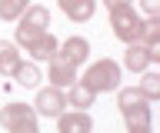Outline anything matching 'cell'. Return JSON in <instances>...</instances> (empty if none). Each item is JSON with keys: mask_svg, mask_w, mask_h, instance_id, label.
Segmentation results:
<instances>
[{"mask_svg": "<svg viewBox=\"0 0 160 133\" xmlns=\"http://www.w3.org/2000/svg\"><path fill=\"white\" fill-rule=\"evenodd\" d=\"M120 67L117 60H97L93 67H87V73L83 77H77L87 90H93V93H107V90H120Z\"/></svg>", "mask_w": 160, "mask_h": 133, "instance_id": "1", "label": "cell"}, {"mask_svg": "<svg viewBox=\"0 0 160 133\" xmlns=\"http://www.w3.org/2000/svg\"><path fill=\"white\" fill-rule=\"evenodd\" d=\"M0 126L7 133H40L37 110L27 107V103H7V107H0Z\"/></svg>", "mask_w": 160, "mask_h": 133, "instance_id": "2", "label": "cell"}, {"mask_svg": "<svg viewBox=\"0 0 160 133\" xmlns=\"http://www.w3.org/2000/svg\"><path fill=\"white\" fill-rule=\"evenodd\" d=\"M47 27H50V10L30 3L27 10L17 17V43H27L33 37H40V33H47Z\"/></svg>", "mask_w": 160, "mask_h": 133, "instance_id": "3", "label": "cell"}, {"mask_svg": "<svg viewBox=\"0 0 160 133\" xmlns=\"http://www.w3.org/2000/svg\"><path fill=\"white\" fill-rule=\"evenodd\" d=\"M110 27H113V37L123 43H137L140 33V17L133 7H120V10H110Z\"/></svg>", "mask_w": 160, "mask_h": 133, "instance_id": "4", "label": "cell"}, {"mask_svg": "<svg viewBox=\"0 0 160 133\" xmlns=\"http://www.w3.org/2000/svg\"><path fill=\"white\" fill-rule=\"evenodd\" d=\"M160 60V47H147V43H127L123 50V67L130 73H143Z\"/></svg>", "mask_w": 160, "mask_h": 133, "instance_id": "5", "label": "cell"}, {"mask_svg": "<svg viewBox=\"0 0 160 133\" xmlns=\"http://www.w3.org/2000/svg\"><path fill=\"white\" fill-rule=\"evenodd\" d=\"M63 107H67V93L60 90V87H47V90L37 93V100H33V110H37V116H60L63 113Z\"/></svg>", "mask_w": 160, "mask_h": 133, "instance_id": "6", "label": "cell"}, {"mask_svg": "<svg viewBox=\"0 0 160 133\" xmlns=\"http://www.w3.org/2000/svg\"><path fill=\"white\" fill-rule=\"evenodd\" d=\"M150 100H137L130 103V107H123V123H127V133H140V130H150V123H153V116H150Z\"/></svg>", "mask_w": 160, "mask_h": 133, "instance_id": "7", "label": "cell"}, {"mask_svg": "<svg viewBox=\"0 0 160 133\" xmlns=\"http://www.w3.org/2000/svg\"><path fill=\"white\" fill-rule=\"evenodd\" d=\"M53 57L67 60L70 67H77V70H80V63H83V60L90 57V43L83 40V37H67V40H63V43L57 47V53H53Z\"/></svg>", "mask_w": 160, "mask_h": 133, "instance_id": "8", "label": "cell"}, {"mask_svg": "<svg viewBox=\"0 0 160 133\" xmlns=\"http://www.w3.org/2000/svg\"><path fill=\"white\" fill-rule=\"evenodd\" d=\"M57 133H93V120L87 110H73V113H60L57 116Z\"/></svg>", "mask_w": 160, "mask_h": 133, "instance_id": "9", "label": "cell"}, {"mask_svg": "<svg viewBox=\"0 0 160 133\" xmlns=\"http://www.w3.org/2000/svg\"><path fill=\"white\" fill-rule=\"evenodd\" d=\"M20 47H27V53L33 57V63H40V60H53V53H57V37L53 33H40V37H33V40H27V43H20Z\"/></svg>", "mask_w": 160, "mask_h": 133, "instance_id": "10", "label": "cell"}, {"mask_svg": "<svg viewBox=\"0 0 160 133\" xmlns=\"http://www.w3.org/2000/svg\"><path fill=\"white\" fill-rule=\"evenodd\" d=\"M57 7L67 13V20L73 23H87L97 13V0H57Z\"/></svg>", "mask_w": 160, "mask_h": 133, "instance_id": "11", "label": "cell"}, {"mask_svg": "<svg viewBox=\"0 0 160 133\" xmlns=\"http://www.w3.org/2000/svg\"><path fill=\"white\" fill-rule=\"evenodd\" d=\"M47 77H50V83H53V87H60V90H63V87H73V83H77V67H70L67 60H60V57H53V60H50V70H47Z\"/></svg>", "mask_w": 160, "mask_h": 133, "instance_id": "12", "label": "cell"}, {"mask_svg": "<svg viewBox=\"0 0 160 133\" xmlns=\"http://www.w3.org/2000/svg\"><path fill=\"white\" fill-rule=\"evenodd\" d=\"M20 63H23V57H20L17 43H10V40H0V73L13 77V70H17Z\"/></svg>", "mask_w": 160, "mask_h": 133, "instance_id": "13", "label": "cell"}, {"mask_svg": "<svg viewBox=\"0 0 160 133\" xmlns=\"http://www.w3.org/2000/svg\"><path fill=\"white\" fill-rule=\"evenodd\" d=\"M93 100H97V93L87 90L83 83H73V87H67V107H77V110H87V107H93Z\"/></svg>", "mask_w": 160, "mask_h": 133, "instance_id": "14", "label": "cell"}, {"mask_svg": "<svg viewBox=\"0 0 160 133\" xmlns=\"http://www.w3.org/2000/svg\"><path fill=\"white\" fill-rule=\"evenodd\" d=\"M137 43H147V47H160V17H147V20H140Z\"/></svg>", "mask_w": 160, "mask_h": 133, "instance_id": "15", "label": "cell"}, {"mask_svg": "<svg viewBox=\"0 0 160 133\" xmlns=\"http://www.w3.org/2000/svg\"><path fill=\"white\" fill-rule=\"evenodd\" d=\"M13 80H17L20 87H37V83H40V70H37V63H20L17 70H13Z\"/></svg>", "mask_w": 160, "mask_h": 133, "instance_id": "16", "label": "cell"}, {"mask_svg": "<svg viewBox=\"0 0 160 133\" xmlns=\"http://www.w3.org/2000/svg\"><path fill=\"white\" fill-rule=\"evenodd\" d=\"M147 100H160V73H153V70H143V80H140V87H137Z\"/></svg>", "mask_w": 160, "mask_h": 133, "instance_id": "17", "label": "cell"}, {"mask_svg": "<svg viewBox=\"0 0 160 133\" xmlns=\"http://www.w3.org/2000/svg\"><path fill=\"white\" fill-rule=\"evenodd\" d=\"M140 7L147 10V17H160V0H140Z\"/></svg>", "mask_w": 160, "mask_h": 133, "instance_id": "18", "label": "cell"}, {"mask_svg": "<svg viewBox=\"0 0 160 133\" xmlns=\"http://www.w3.org/2000/svg\"><path fill=\"white\" fill-rule=\"evenodd\" d=\"M107 10H120V7H133V0H103Z\"/></svg>", "mask_w": 160, "mask_h": 133, "instance_id": "19", "label": "cell"}, {"mask_svg": "<svg viewBox=\"0 0 160 133\" xmlns=\"http://www.w3.org/2000/svg\"><path fill=\"white\" fill-rule=\"evenodd\" d=\"M140 133H150V130H140Z\"/></svg>", "mask_w": 160, "mask_h": 133, "instance_id": "20", "label": "cell"}]
</instances>
